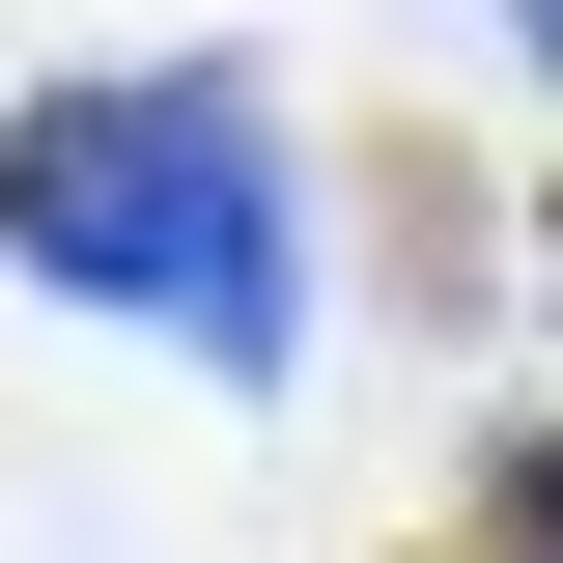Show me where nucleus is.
Returning <instances> with one entry per match:
<instances>
[{
  "mask_svg": "<svg viewBox=\"0 0 563 563\" xmlns=\"http://www.w3.org/2000/svg\"><path fill=\"white\" fill-rule=\"evenodd\" d=\"M0 254L113 310V339L282 395L310 366V169H282V85L254 57H113V85H29L0 113Z\"/></svg>",
  "mask_w": 563,
  "mask_h": 563,
  "instance_id": "f257e3e1",
  "label": "nucleus"
},
{
  "mask_svg": "<svg viewBox=\"0 0 563 563\" xmlns=\"http://www.w3.org/2000/svg\"><path fill=\"white\" fill-rule=\"evenodd\" d=\"M507 29H536V85H563V0H507Z\"/></svg>",
  "mask_w": 563,
  "mask_h": 563,
  "instance_id": "7ed1b4c3",
  "label": "nucleus"
},
{
  "mask_svg": "<svg viewBox=\"0 0 563 563\" xmlns=\"http://www.w3.org/2000/svg\"><path fill=\"white\" fill-rule=\"evenodd\" d=\"M451 563H563V422H536V451L479 479V536H451Z\"/></svg>",
  "mask_w": 563,
  "mask_h": 563,
  "instance_id": "f03ea898",
  "label": "nucleus"
},
{
  "mask_svg": "<svg viewBox=\"0 0 563 563\" xmlns=\"http://www.w3.org/2000/svg\"><path fill=\"white\" fill-rule=\"evenodd\" d=\"M536 254H563V225H536Z\"/></svg>",
  "mask_w": 563,
  "mask_h": 563,
  "instance_id": "20e7f679",
  "label": "nucleus"
}]
</instances>
